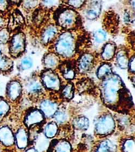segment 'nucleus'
<instances>
[{"instance_id": "nucleus-1", "label": "nucleus", "mask_w": 135, "mask_h": 152, "mask_svg": "<svg viewBox=\"0 0 135 152\" xmlns=\"http://www.w3.org/2000/svg\"><path fill=\"white\" fill-rule=\"evenodd\" d=\"M100 90L102 101L109 108L124 111L134 105L129 91L116 73H112L103 79Z\"/></svg>"}, {"instance_id": "nucleus-2", "label": "nucleus", "mask_w": 135, "mask_h": 152, "mask_svg": "<svg viewBox=\"0 0 135 152\" xmlns=\"http://www.w3.org/2000/svg\"><path fill=\"white\" fill-rule=\"evenodd\" d=\"M76 48V39L70 31L62 33L55 44V50L57 55L69 58L75 53Z\"/></svg>"}, {"instance_id": "nucleus-3", "label": "nucleus", "mask_w": 135, "mask_h": 152, "mask_svg": "<svg viewBox=\"0 0 135 152\" xmlns=\"http://www.w3.org/2000/svg\"><path fill=\"white\" fill-rule=\"evenodd\" d=\"M55 14L57 24L66 29H73L79 22V14L71 8H63L59 9Z\"/></svg>"}, {"instance_id": "nucleus-4", "label": "nucleus", "mask_w": 135, "mask_h": 152, "mask_svg": "<svg viewBox=\"0 0 135 152\" xmlns=\"http://www.w3.org/2000/svg\"><path fill=\"white\" fill-rule=\"evenodd\" d=\"M115 129L114 119L110 114H104L98 118L95 124V132L98 135L106 136L112 134Z\"/></svg>"}, {"instance_id": "nucleus-5", "label": "nucleus", "mask_w": 135, "mask_h": 152, "mask_svg": "<svg viewBox=\"0 0 135 152\" xmlns=\"http://www.w3.org/2000/svg\"><path fill=\"white\" fill-rule=\"evenodd\" d=\"M42 84L45 88L53 91H59L61 88V81L59 75L53 70L46 69L41 74Z\"/></svg>"}, {"instance_id": "nucleus-6", "label": "nucleus", "mask_w": 135, "mask_h": 152, "mask_svg": "<svg viewBox=\"0 0 135 152\" xmlns=\"http://www.w3.org/2000/svg\"><path fill=\"white\" fill-rule=\"evenodd\" d=\"M26 48V35L18 32L13 36L9 45V53L14 58H17L23 53Z\"/></svg>"}, {"instance_id": "nucleus-7", "label": "nucleus", "mask_w": 135, "mask_h": 152, "mask_svg": "<svg viewBox=\"0 0 135 152\" xmlns=\"http://www.w3.org/2000/svg\"><path fill=\"white\" fill-rule=\"evenodd\" d=\"M15 145V136L11 128L8 125L0 126V145L11 148Z\"/></svg>"}, {"instance_id": "nucleus-8", "label": "nucleus", "mask_w": 135, "mask_h": 152, "mask_svg": "<svg viewBox=\"0 0 135 152\" xmlns=\"http://www.w3.org/2000/svg\"><path fill=\"white\" fill-rule=\"evenodd\" d=\"M44 115L40 110L32 109L26 113L24 119V124L26 128L42 123L44 120Z\"/></svg>"}, {"instance_id": "nucleus-9", "label": "nucleus", "mask_w": 135, "mask_h": 152, "mask_svg": "<svg viewBox=\"0 0 135 152\" xmlns=\"http://www.w3.org/2000/svg\"><path fill=\"white\" fill-rule=\"evenodd\" d=\"M22 91V87L21 83L17 80H12L7 85V99L11 102H14L21 96Z\"/></svg>"}, {"instance_id": "nucleus-10", "label": "nucleus", "mask_w": 135, "mask_h": 152, "mask_svg": "<svg viewBox=\"0 0 135 152\" xmlns=\"http://www.w3.org/2000/svg\"><path fill=\"white\" fill-rule=\"evenodd\" d=\"M15 145L18 149H24L26 148L29 141V135L26 129L21 127L17 130L15 134Z\"/></svg>"}, {"instance_id": "nucleus-11", "label": "nucleus", "mask_w": 135, "mask_h": 152, "mask_svg": "<svg viewBox=\"0 0 135 152\" xmlns=\"http://www.w3.org/2000/svg\"><path fill=\"white\" fill-rule=\"evenodd\" d=\"M94 57L90 53L83 54L79 59L78 67L82 73H86L91 70L94 66Z\"/></svg>"}, {"instance_id": "nucleus-12", "label": "nucleus", "mask_w": 135, "mask_h": 152, "mask_svg": "<svg viewBox=\"0 0 135 152\" xmlns=\"http://www.w3.org/2000/svg\"><path fill=\"white\" fill-rule=\"evenodd\" d=\"M58 110V105L49 100H43L40 104V111L44 117L50 118L53 117Z\"/></svg>"}, {"instance_id": "nucleus-13", "label": "nucleus", "mask_w": 135, "mask_h": 152, "mask_svg": "<svg viewBox=\"0 0 135 152\" xmlns=\"http://www.w3.org/2000/svg\"><path fill=\"white\" fill-rule=\"evenodd\" d=\"M59 69L65 79H73L76 75L75 65L73 61H66L59 65Z\"/></svg>"}, {"instance_id": "nucleus-14", "label": "nucleus", "mask_w": 135, "mask_h": 152, "mask_svg": "<svg viewBox=\"0 0 135 152\" xmlns=\"http://www.w3.org/2000/svg\"><path fill=\"white\" fill-rule=\"evenodd\" d=\"M43 64L47 69L53 70L55 69L59 63V56L55 53H48L43 58Z\"/></svg>"}, {"instance_id": "nucleus-15", "label": "nucleus", "mask_w": 135, "mask_h": 152, "mask_svg": "<svg viewBox=\"0 0 135 152\" xmlns=\"http://www.w3.org/2000/svg\"><path fill=\"white\" fill-rule=\"evenodd\" d=\"M26 92L30 95H38L42 92V84L38 79H31L26 85Z\"/></svg>"}, {"instance_id": "nucleus-16", "label": "nucleus", "mask_w": 135, "mask_h": 152, "mask_svg": "<svg viewBox=\"0 0 135 152\" xmlns=\"http://www.w3.org/2000/svg\"><path fill=\"white\" fill-rule=\"evenodd\" d=\"M51 152H71L70 143L65 140H56L51 143Z\"/></svg>"}, {"instance_id": "nucleus-17", "label": "nucleus", "mask_w": 135, "mask_h": 152, "mask_svg": "<svg viewBox=\"0 0 135 152\" xmlns=\"http://www.w3.org/2000/svg\"><path fill=\"white\" fill-rule=\"evenodd\" d=\"M35 148L38 152H42L47 149L49 146V140L44 133H38L34 139Z\"/></svg>"}, {"instance_id": "nucleus-18", "label": "nucleus", "mask_w": 135, "mask_h": 152, "mask_svg": "<svg viewBox=\"0 0 135 152\" xmlns=\"http://www.w3.org/2000/svg\"><path fill=\"white\" fill-rule=\"evenodd\" d=\"M57 33V28L56 26L51 25L48 26L42 33L41 40L44 44H47L55 37Z\"/></svg>"}, {"instance_id": "nucleus-19", "label": "nucleus", "mask_w": 135, "mask_h": 152, "mask_svg": "<svg viewBox=\"0 0 135 152\" xmlns=\"http://www.w3.org/2000/svg\"><path fill=\"white\" fill-rule=\"evenodd\" d=\"M116 50V44L109 42L103 47V51L102 53V58L105 61H110L114 56Z\"/></svg>"}, {"instance_id": "nucleus-20", "label": "nucleus", "mask_w": 135, "mask_h": 152, "mask_svg": "<svg viewBox=\"0 0 135 152\" xmlns=\"http://www.w3.org/2000/svg\"><path fill=\"white\" fill-rule=\"evenodd\" d=\"M73 125L75 129L79 131H86L89 126V121L87 117H77L73 121Z\"/></svg>"}, {"instance_id": "nucleus-21", "label": "nucleus", "mask_w": 135, "mask_h": 152, "mask_svg": "<svg viewBox=\"0 0 135 152\" xmlns=\"http://www.w3.org/2000/svg\"><path fill=\"white\" fill-rule=\"evenodd\" d=\"M101 9V6L100 2H93V4H92L90 9H89L87 11L86 17L90 20H93L97 18V17L100 15Z\"/></svg>"}, {"instance_id": "nucleus-22", "label": "nucleus", "mask_w": 135, "mask_h": 152, "mask_svg": "<svg viewBox=\"0 0 135 152\" xmlns=\"http://www.w3.org/2000/svg\"><path fill=\"white\" fill-rule=\"evenodd\" d=\"M112 73V65L109 63H105L101 65L97 69L96 75L98 79L103 80Z\"/></svg>"}, {"instance_id": "nucleus-23", "label": "nucleus", "mask_w": 135, "mask_h": 152, "mask_svg": "<svg viewBox=\"0 0 135 152\" xmlns=\"http://www.w3.org/2000/svg\"><path fill=\"white\" fill-rule=\"evenodd\" d=\"M129 61V57L125 51L121 50L117 53L116 61L118 66L120 68L123 69H126L128 66Z\"/></svg>"}, {"instance_id": "nucleus-24", "label": "nucleus", "mask_w": 135, "mask_h": 152, "mask_svg": "<svg viewBox=\"0 0 135 152\" xmlns=\"http://www.w3.org/2000/svg\"><path fill=\"white\" fill-rule=\"evenodd\" d=\"M13 66V61L7 56L0 53V71L8 72L11 70Z\"/></svg>"}, {"instance_id": "nucleus-25", "label": "nucleus", "mask_w": 135, "mask_h": 152, "mask_svg": "<svg viewBox=\"0 0 135 152\" xmlns=\"http://www.w3.org/2000/svg\"><path fill=\"white\" fill-rule=\"evenodd\" d=\"M96 152H116V147L109 140H105L100 142Z\"/></svg>"}, {"instance_id": "nucleus-26", "label": "nucleus", "mask_w": 135, "mask_h": 152, "mask_svg": "<svg viewBox=\"0 0 135 152\" xmlns=\"http://www.w3.org/2000/svg\"><path fill=\"white\" fill-rule=\"evenodd\" d=\"M58 131L57 124L55 122H50L47 124L44 129V134L47 138H53L56 135Z\"/></svg>"}, {"instance_id": "nucleus-27", "label": "nucleus", "mask_w": 135, "mask_h": 152, "mask_svg": "<svg viewBox=\"0 0 135 152\" xmlns=\"http://www.w3.org/2000/svg\"><path fill=\"white\" fill-rule=\"evenodd\" d=\"M10 110V107L8 101L4 99L3 97L0 96V123L8 115Z\"/></svg>"}, {"instance_id": "nucleus-28", "label": "nucleus", "mask_w": 135, "mask_h": 152, "mask_svg": "<svg viewBox=\"0 0 135 152\" xmlns=\"http://www.w3.org/2000/svg\"><path fill=\"white\" fill-rule=\"evenodd\" d=\"M61 94L63 98L66 100H71L74 96V86L72 83H68L63 88Z\"/></svg>"}, {"instance_id": "nucleus-29", "label": "nucleus", "mask_w": 135, "mask_h": 152, "mask_svg": "<svg viewBox=\"0 0 135 152\" xmlns=\"http://www.w3.org/2000/svg\"><path fill=\"white\" fill-rule=\"evenodd\" d=\"M10 20L11 21L10 23L12 24V28H17L24 23L23 18L21 13L18 11H16L12 14Z\"/></svg>"}, {"instance_id": "nucleus-30", "label": "nucleus", "mask_w": 135, "mask_h": 152, "mask_svg": "<svg viewBox=\"0 0 135 152\" xmlns=\"http://www.w3.org/2000/svg\"><path fill=\"white\" fill-rule=\"evenodd\" d=\"M53 117L54 118V120L57 124H62L66 122L68 120L67 113L63 110H57Z\"/></svg>"}, {"instance_id": "nucleus-31", "label": "nucleus", "mask_w": 135, "mask_h": 152, "mask_svg": "<svg viewBox=\"0 0 135 152\" xmlns=\"http://www.w3.org/2000/svg\"><path fill=\"white\" fill-rule=\"evenodd\" d=\"M135 140L133 139L125 140L122 144V150L123 152H135Z\"/></svg>"}, {"instance_id": "nucleus-32", "label": "nucleus", "mask_w": 135, "mask_h": 152, "mask_svg": "<svg viewBox=\"0 0 135 152\" xmlns=\"http://www.w3.org/2000/svg\"><path fill=\"white\" fill-rule=\"evenodd\" d=\"M9 39L8 30L3 28L0 30V44H4L8 42Z\"/></svg>"}, {"instance_id": "nucleus-33", "label": "nucleus", "mask_w": 135, "mask_h": 152, "mask_svg": "<svg viewBox=\"0 0 135 152\" xmlns=\"http://www.w3.org/2000/svg\"><path fill=\"white\" fill-rule=\"evenodd\" d=\"M94 39L98 43H102L106 40V35L103 30H97L94 33Z\"/></svg>"}, {"instance_id": "nucleus-34", "label": "nucleus", "mask_w": 135, "mask_h": 152, "mask_svg": "<svg viewBox=\"0 0 135 152\" xmlns=\"http://www.w3.org/2000/svg\"><path fill=\"white\" fill-rule=\"evenodd\" d=\"M32 64L33 63L31 58L26 57L23 59L21 61V68L23 70H28L32 67Z\"/></svg>"}, {"instance_id": "nucleus-35", "label": "nucleus", "mask_w": 135, "mask_h": 152, "mask_svg": "<svg viewBox=\"0 0 135 152\" xmlns=\"http://www.w3.org/2000/svg\"><path fill=\"white\" fill-rule=\"evenodd\" d=\"M67 3L73 7L79 8L84 4V1H68Z\"/></svg>"}, {"instance_id": "nucleus-36", "label": "nucleus", "mask_w": 135, "mask_h": 152, "mask_svg": "<svg viewBox=\"0 0 135 152\" xmlns=\"http://www.w3.org/2000/svg\"><path fill=\"white\" fill-rule=\"evenodd\" d=\"M128 67L129 68L130 72L132 73L135 72V57L134 56L132 57L131 59L129 61Z\"/></svg>"}, {"instance_id": "nucleus-37", "label": "nucleus", "mask_w": 135, "mask_h": 152, "mask_svg": "<svg viewBox=\"0 0 135 152\" xmlns=\"http://www.w3.org/2000/svg\"><path fill=\"white\" fill-rule=\"evenodd\" d=\"M8 3L6 1H0V11H3L6 9Z\"/></svg>"}, {"instance_id": "nucleus-38", "label": "nucleus", "mask_w": 135, "mask_h": 152, "mask_svg": "<svg viewBox=\"0 0 135 152\" xmlns=\"http://www.w3.org/2000/svg\"><path fill=\"white\" fill-rule=\"evenodd\" d=\"M24 152H38L37 151H36V149L35 148H34V147H32V148H30L29 149H26V151H25Z\"/></svg>"}, {"instance_id": "nucleus-39", "label": "nucleus", "mask_w": 135, "mask_h": 152, "mask_svg": "<svg viewBox=\"0 0 135 152\" xmlns=\"http://www.w3.org/2000/svg\"><path fill=\"white\" fill-rule=\"evenodd\" d=\"M3 23V22H2V20H1V18H0V26H2V24Z\"/></svg>"}, {"instance_id": "nucleus-40", "label": "nucleus", "mask_w": 135, "mask_h": 152, "mask_svg": "<svg viewBox=\"0 0 135 152\" xmlns=\"http://www.w3.org/2000/svg\"><path fill=\"white\" fill-rule=\"evenodd\" d=\"M1 48H0V53H1Z\"/></svg>"}]
</instances>
